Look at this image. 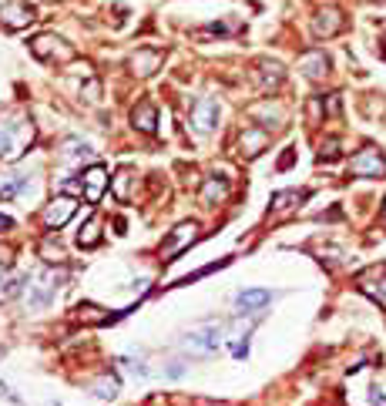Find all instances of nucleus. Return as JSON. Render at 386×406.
<instances>
[{
	"mask_svg": "<svg viewBox=\"0 0 386 406\" xmlns=\"http://www.w3.org/2000/svg\"><path fill=\"white\" fill-rule=\"evenodd\" d=\"M222 346V326L219 322H205V326H195L181 336V349L188 356H212Z\"/></svg>",
	"mask_w": 386,
	"mask_h": 406,
	"instance_id": "f257e3e1",
	"label": "nucleus"
},
{
	"mask_svg": "<svg viewBox=\"0 0 386 406\" xmlns=\"http://www.w3.org/2000/svg\"><path fill=\"white\" fill-rule=\"evenodd\" d=\"M198 222H178L175 229L168 232L165 239H161V245H158V255L165 259V262H171V259H178L181 252H188L195 242H198Z\"/></svg>",
	"mask_w": 386,
	"mask_h": 406,
	"instance_id": "f03ea898",
	"label": "nucleus"
},
{
	"mask_svg": "<svg viewBox=\"0 0 386 406\" xmlns=\"http://www.w3.org/2000/svg\"><path fill=\"white\" fill-rule=\"evenodd\" d=\"M30 51L38 54L40 61H71L74 57V47L67 44V40L54 38V34H40V38H34V44H30Z\"/></svg>",
	"mask_w": 386,
	"mask_h": 406,
	"instance_id": "7ed1b4c3",
	"label": "nucleus"
},
{
	"mask_svg": "<svg viewBox=\"0 0 386 406\" xmlns=\"http://www.w3.org/2000/svg\"><path fill=\"white\" fill-rule=\"evenodd\" d=\"M349 175L356 178H383L386 175V158L373 148H363L353 162H349Z\"/></svg>",
	"mask_w": 386,
	"mask_h": 406,
	"instance_id": "20e7f679",
	"label": "nucleus"
},
{
	"mask_svg": "<svg viewBox=\"0 0 386 406\" xmlns=\"http://www.w3.org/2000/svg\"><path fill=\"white\" fill-rule=\"evenodd\" d=\"M74 208H77V202L71 198V195H57L54 202H47V208L40 212V222L47 225V229H64V222L71 215H74Z\"/></svg>",
	"mask_w": 386,
	"mask_h": 406,
	"instance_id": "39448f33",
	"label": "nucleus"
},
{
	"mask_svg": "<svg viewBox=\"0 0 386 406\" xmlns=\"http://www.w3.org/2000/svg\"><path fill=\"white\" fill-rule=\"evenodd\" d=\"M0 21L11 27V30H17V27H27L30 21H34V7H30V4H24V0H7V4L0 7Z\"/></svg>",
	"mask_w": 386,
	"mask_h": 406,
	"instance_id": "423d86ee",
	"label": "nucleus"
},
{
	"mask_svg": "<svg viewBox=\"0 0 386 406\" xmlns=\"http://www.w3.org/2000/svg\"><path fill=\"white\" fill-rule=\"evenodd\" d=\"M215 121H219V104L212 101V98H202V101H195V108H192V125L198 128V131H212V128H215Z\"/></svg>",
	"mask_w": 386,
	"mask_h": 406,
	"instance_id": "0eeeda50",
	"label": "nucleus"
},
{
	"mask_svg": "<svg viewBox=\"0 0 386 406\" xmlns=\"http://www.w3.org/2000/svg\"><path fill=\"white\" fill-rule=\"evenodd\" d=\"M269 303H272L269 289H242L235 295V305H239L242 312H256V309H262V305H269Z\"/></svg>",
	"mask_w": 386,
	"mask_h": 406,
	"instance_id": "6e6552de",
	"label": "nucleus"
},
{
	"mask_svg": "<svg viewBox=\"0 0 386 406\" xmlns=\"http://www.w3.org/2000/svg\"><path fill=\"white\" fill-rule=\"evenodd\" d=\"M161 64V51H154V47H144V51H138L135 57H131V71L138 77H148L154 74V67Z\"/></svg>",
	"mask_w": 386,
	"mask_h": 406,
	"instance_id": "1a4fd4ad",
	"label": "nucleus"
},
{
	"mask_svg": "<svg viewBox=\"0 0 386 406\" xmlns=\"http://www.w3.org/2000/svg\"><path fill=\"white\" fill-rule=\"evenodd\" d=\"M104 185H108V171H104L101 165H91L88 171H84V195H88L91 202H98Z\"/></svg>",
	"mask_w": 386,
	"mask_h": 406,
	"instance_id": "9d476101",
	"label": "nucleus"
},
{
	"mask_svg": "<svg viewBox=\"0 0 386 406\" xmlns=\"http://www.w3.org/2000/svg\"><path fill=\"white\" fill-rule=\"evenodd\" d=\"M24 286H27V276L24 279H17L11 269H7V262H0V303H7V299H13V295H21Z\"/></svg>",
	"mask_w": 386,
	"mask_h": 406,
	"instance_id": "9b49d317",
	"label": "nucleus"
},
{
	"mask_svg": "<svg viewBox=\"0 0 386 406\" xmlns=\"http://www.w3.org/2000/svg\"><path fill=\"white\" fill-rule=\"evenodd\" d=\"M98 242H101V218L91 215V218H88V225L77 232V245H81V249H94Z\"/></svg>",
	"mask_w": 386,
	"mask_h": 406,
	"instance_id": "f8f14e48",
	"label": "nucleus"
},
{
	"mask_svg": "<svg viewBox=\"0 0 386 406\" xmlns=\"http://www.w3.org/2000/svg\"><path fill=\"white\" fill-rule=\"evenodd\" d=\"M299 67H302L309 77H322L326 74V67H329V61L322 57V51H309V54L299 57Z\"/></svg>",
	"mask_w": 386,
	"mask_h": 406,
	"instance_id": "ddd939ff",
	"label": "nucleus"
},
{
	"mask_svg": "<svg viewBox=\"0 0 386 406\" xmlns=\"http://www.w3.org/2000/svg\"><path fill=\"white\" fill-rule=\"evenodd\" d=\"M131 121L138 131H154V104L152 101H142L135 111H131Z\"/></svg>",
	"mask_w": 386,
	"mask_h": 406,
	"instance_id": "4468645a",
	"label": "nucleus"
},
{
	"mask_svg": "<svg viewBox=\"0 0 386 406\" xmlns=\"http://www.w3.org/2000/svg\"><path fill=\"white\" fill-rule=\"evenodd\" d=\"M225 195H229V181H225V178L208 181L205 188H202V205H215V202H222Z\"/></svg>",
	"mask_w": 386,
	"mask_h": 406,
	"instance_id": "2eb2a0df",
	"label": "nucleus"
},
{
	"mask_svg": "<svg viewBox=\"0 0 386 406\" xmlns=\"http://www.w3.org/2000/svg\"><path fill=\"white\" fill-rule=\"evenodd\" d=\"M24 185H27L24 175H4L0 178V198H17L24 191Z\"/></svg>",
	"mask_w": 386,
	"mask_h": 406,
	"instance_id": "dca6fc26",
	"label": "nucleus"
},
{
	"mask_svg": "<svg viewBox=\"0 0 386 406\" xmlns=\"http://www.w3.org/2000/svg\"><path fill=\"white\" fill-rule=\"evenodd\" d=\"M343 27V21H339V13L336 11H326L319 13V21H316V34H322V38H329V34H336Z\"/></svg>",
	"mask_w": 386,
	"mask_h": 406,
	"instance_id": "f3484780",
	"label": "nucleus"
},
{
	"mask_svg": "<svg viewBox=\"0 0 386 406\" xmlns=\"http://www.w3.org/2000/svg\"><path fill=\"white\" fill-rule=\"evenodd\" d=\"M118 366H125V373H128V376H135V380H144V376L152 373V369L144 366L142 359H131V356H121V359H118Z\"/></svg>",
	"mask_w": 386,
	"mask_h": 406,
	"instance_id": "a211bd4d",
	"label": "nucleus"
},
{
	"mask_svg": "<svg viewBox=\"0 0 386 406\" xmlns=\"http://www.w3.org/2000/svg\"><path fill=\"white\" fill-rule=\"evenodd\" d=\"M91 393L98 396V400H115L118 396V380H108V376H104V380H98L94 386H91Z\"/></svg>",
	"mask_w": 386,
	"mask_h": 406,
	"instance_id": "6ab92c4d",
	"label": "nucleus"
},
{
	"mask_svg": "<svg viewBox=\"0 0 386 406\" xmlns=\"http://www.w3.org/2000/svg\"><path fill=\"white\" fill-rule=\"evenodd\" d=\"M302 198H306V191H279V195H272V208L283 212V208H289V202H302Z\"/></svg>",
	"mask_w": 386,
	"mask_h": 406,
	"instance_id": "aec40b11",
	"label": "nucleus"
},
{
	"mask_svg": "<svg viewBox=\"0 0 386 406\" xmlns=\"http://www.w3.org/2000/svg\"><path fill=\"white\" fill-rule=\"evenodd\" d=\"M266 141V131H245L242 135V148L245 154H259V145Z\"/></svg>",
	"mask_w": 386,
	"mask_h": 406,
	"instance_id": "412c9836",
	"label": "nucleus"
},
{
	"mask_svg": "<svg viewBox=\"0 0 386 406\" xmlns=\"http://www.w3.org/2000/svg\"><path fill=\"white\" fill-rule=\"evenodd\" d=\"M64 158H71V162H74V158H91V145L71 138V141L64 145Z\"/></svg>",
	"mask_w": 386,
	"mask_h": 406,
	"instance_id": "4be33fe9",
	"label": "nucleus"
},
{
	"mask_svg": "<svg viewBox=\"0 0 386 406\" xmlns=\"http://www.w3.org/2000/svg\"><path fill=\"white\" fill-rule=\"evenodd\" d=\"M181 373H185V363H168V369H165L168 380H178Z\"/></svg>",
	"mask_w": 386,
	"mask_h": 406,
	"instance_id": "5701e85b",
	"label": "nucleus"
},
{
	"mask_svg": "<svg viewBox=\"0 0 386 406\" xmlns=\"http://www.w3.org/2000/svg\"><path fill=\"white\" fill-rule=\"evenodd\" d=\"M11 152V138H7V131H0V154Z\"/></svg>",
	"mask_w": 386,
	"mask_h": 406,
	"instance_id": "b1692460",
	"label": "nucleus"
},
{
	"mask_svg": "<svg viewBox=\"0 0 386 406\" xmlns=\"http://www.w3.org/2000/svg\"><path fill=\"white\" fill-rule=\"evenodd\" d=\"M13 229V222L7 215H0V232H11Z\"/></svg>",
	"mask_w": 386,
	"mask_h": 406,
	"instance_id": "393cba45",
	"label": "nucleus"
},
{
	"mask_svg": "<svg viewBox=\"0 0 386 406\" xmlns=\"http://www.w3.org/2000/svg\"><path fill=\"white\" fill-rule=\"evenodd\" d=\"M383 218H386V205H383Z\"/></svg>",
	"mask_w": 386,
	"mask_h": 406,
	"instance_id": "a878e982",
	"label": "nucleus"
},
{
	"mask_svg": "<svg viewBox=\"0 0 386 406\" xmlns=\"http://www.w3.org/2000/svg\"><path fill=\"white\" fill-rule=\"evenodd\" d=\"M51 406H64V403H51Z\"/></svg>",
	"mask_w": 386,
	"mask_h": 406,
	"instance_id": "bb28decb",
	"label": "nucleus"
},
{
	"mask_svg": "<svg viewBox=\"0 0 386 406\" xmlns=\"http://www.w3.org/2000/svg\"><path fill=\"white\" fill-rule=\"evenodd\" d=\"M4 4H7V0H0V7H4Z\"/></svg>",
	"mask_w": 386,
	"mask_h": 406,
	"instance_id": "cd10ccee",
	"label": "nucleus"
}]
</instances>
